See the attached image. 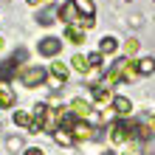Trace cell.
I'll use <instances>...</instances> for the list:
<instances>
[{
    "label": "cell",
    "mask_w": 155,
    "mask_h": 155,
    "mask_svg": "<svg viewBox=\"0 0 155 155\" xmlns=\"http://www.w3.org/2000/svg\"><path fill=\"white\" fill-rule=\"evenodd\" d=\"M25 59H28V51H25V48H17L6 62H0V82H8V79L17 74V62H25Z\"/></svg>",
    "instance_id": "cell-1"
},
{
    "label": "cell",
    "mask_w": 155,
    "mask_h": 155,
    "mask_svg": "<svg viewBox=\"0 0 155 155\" xmlns=\"http://www.w3.org/2000/svg\"><path fill=\"white\" fill-rule=\"evenodd\" d=\"M45 79H48V71H45L42 65H34V68H23V74H20V82H23L25 87H40Z\"/></svg>",
    "instance_id": "cell-2"
},
{
    "label": "cell",
    "mask_w": 155,
    "mask_h": 155,
    "mask_svg": "<svg viewBox=\"0 0 155 155\" xmlns=\"http://www.w3.org/2000/svg\"><path fill=\"white\" fill-rule=\"evenodd\" d=\"M59 20L62 23H68V25H79L82 28V20H85V17H82L79 12H76V6H74V0H71V3H65V6H59Z\"/></svg>",
    "instance_id": "cell-3"
},
{
    "label": "cell",
    "mask_w": 155,
    "mask_h": 155,
    "mask_svg": "<svg viewBox=\"0 0 155 155\" xmlns=\"http://www.w3.org/2000/svg\"><path fill=\"white\" fill-rule=\"evenodd\" d=\"M71 135H74V141H87V138H96V133L90 130V124L87 121H82V118H76L74 124H71Z\"/></svg>",
    "instance_id": "cell-4"
},
{
    "label": "cell",
    "mask_w": 155,
    "mask_h": 155,
    "mask_svg": "<svg viewBox=\"0 0 155 155\" xmlns=\"http://www.w3.org/2000/svg\"><path fill=\"white\" fill-rule=\"evenodd\" d=\"M113 68L121 74V79H124V82H135V79L141 76V74H138V68H135V62H130V59H118Z\"/></svg>",
    "instance_id": "cell-5"
},
{
    "label": "cell",
    "mask_w": 155,
    "mask_h": 155,
    "mask_svg": "<svg viewBox=\"0 0 155 155\" xmlns=\"http://www.w3.org/2000/svg\"><path fill=\"white\" fill-rule=\"evenodd\" d=\"M59 51H62V42L57 37H45L40 42V54H42V57H57Z\"/></svg>",
    "instance_id": "cell-6"
},
{
    "label": "cell",
    "mask_w": 155,
    "mask_h": 155,
    "mask_svg": "<svg viewBox=\"0 0 155 155\" xmlns=\"http://www.w3.org/2000/svg\"><path fill=\"white\" fill-rule=\"evenodd\" d=\"M110 138H113L116 144L127 141V138H130V124H124V121H116V124H110Z\"/></svg>",
    "instance_id": "cell-7"
},
{
    "label": "cell",
    "mask_w": 155,
    "mask_h": 155,
    "mask_svg": "<svg viewBox=\"0 0 155 155\" xmlns=\"http://www.w3.org/2000/svg\"><path fill=\"white\" fill-rule=\"evenodd\" d=\"M90 110H93V107H90L85 99H74V102H71V113H74L76 118H82V121H87Z\"/></svg>",
    "instance_id": "cell-8"
},
{
    "label": "cell",
    "mask_w": 155,
    "mask_h": 155,
    "mask_svg": "<svg viewBox=\"0 0 155 155\" xmlns=\"http://www.w3.org/2000/svg\"><path fill=\"white\" fill-rule=\"evenodd\" d=\"M113 110H116L118 116H130V113H133V102H130L127 96H116V99H113Z\"/></svg>",
    "instance_id": "cell-9"
},
{
    "label": "cell",
    "mask_w": 155,
    "mask_h": 155,
    "mask_svg": "<svg viewBox=\"0 0 155 155\" xmlns=\"http://www.w3.org/2000/svg\"><path fill=\"white\" fill-rule=\"evenodd\" d=\"M74 6H76V12H79L82 17L93 20V14H96V6H93V0H74Z\"/></svg>",
    "instance_id": "cell-10"
},
{
    "label": "cell",
    "mask_w": 155,
    "mask_h": 155,
    "mask_svg": "<svg viewBox=\"0 0 155 155\" xmlns=\"http://www.w3.org/2000/svg\"><path fill=\"white\" fill-rule=\"evenodd\" d=\"M93 99H96L99 104H110L116 96L110 93V87H102V85H96V87H93Z\"/></svg>",
    "instance_id": "cell-11"
},
{
    "label": "cell",
    "mask_w": 155,
    "mask_h": 155,
    "mask_svg": "<svg viewBox=\"0 0 155 155\" xmlns=\"http://www.w3.org/2000/svg\"><path fill=\"white\" fill-rule=\"evenodd\" d=\"M51 76L57 79V82H68L71 71H68V65H65V62H54V65H51Z\"/></svg>",
    "instance_id": "cell-12"
},
{
    "label": "cell",
    "mask_w": 155,
    "mask_h": 155,
    "mask_svg": "<svg viewBox=\"0 0 155 155\" xmlns=\"http://www.w3.org/2000/svg\"><path fill=\"white\" fill-rule=\"evenodd\" d=\"M12 104H14V90L6 82H0V107H12Z\"/></svg>",
    "instance_id": "cell-13"
},
{
    "label": "cell",
    "mask_w": 155,
    "mask_h": 155,
    "mask_svg": "<svg viewBox=\"0 0 155 155\" xmlns=\"http://www.w3.org/2000/svg\"><path fill=\"white\" fill-rule=\"evenodd\" d=\"M65 37H68V42L79 45V42H85V31H82L79 25H68V28H65Z\"/></svg>",
    "instance_id": "cell-14"
},
{
    "label": "cell",
    "mask_w": 155,
    "mask_h": 155,
    "mask_svg": "<svg viewBox=\"0 0 155 155\" xmlns=\"http://www.w3.org/2000/svg\"><path fill=\"white\" fill-rule=\"evenodd\" d=\"M116 48H118L116 37H104L102 42H99V54H102V57H104V54H116Z\"/></svg>",
    "instance_id": "cell-15"
},
{
    "label": "cell",
    "mask_w": 155,
    "mask_h": 155,
    "mask_svg": "<svg viewBox=\"0 0 155 155\" xmlns=\"http://www.w3.org/2000/svg\"><path fill=\"white\" fill-rule=\"evenodd\" d=\"M54 141H57L59 147H71V144H74V135H71L68 130H62V127H59V130H54Z\"/></svg>",
    "instance_id": "cell-16"
},
{
    "label": "cell",
    "mask_w": 155,
    "mask_h": 155,
    "mask_svg": "<svg viewBox=\"0 0 155 155\" xmlns=\"http://www.w3.org/2000/svg\"><path fill=\"white\" fill-rule=\"evenodd\" d=\"M135 68H138L141 76H147V74H152V71H155V59H152V57H144L141 62H135Z\"/></svg>",
    "instance_id": "cell-17"
},
{
    "label": "cell",
    "mask_w": 155,
    "mask_h": 155,
    "mask_svg": "<svg viewBox=\"0 0 155 155\" xmlns=\"http://www.w3.org/2000/svg\"><path fill=\"white\" fill-rule=\"evenodd\" d=\"M14 124H17V127H31V124H34V118H31V113L17 110V113H14Z\"/></svg>",
    "instance_id": "cell-18"
},
{
    "label": "cell",
    "mask_w": 155,
    "mask_h": 155,
    "mask_svg": "<svg viewBox=\"0 0 155 155\" xmlns=\"http://www.w3.org/2000/svg\"><path fill=\"white\" fill-rule=\"evenodd\" d=\"M57 12H59V8H54V6H51V8H45V12H40L37 20H40L42 25H51V23H54V17H57Z\"/></svg>",
    "instance_id": "cell-19"
},
{
    "label": "cell",
    "mask_w": 155,
    "mask_h": 155,
    "mask_svg": "<svg viewBox=\"0 0 155 155\" xmlns=\"http://www.w3.org/2000/svg\"><path fill=\"white\" fill-rule=\"evenodd\" d=\"M118 79H121V74H118L116 68H113V71H107V74H104V79H102V87H113Z\"/></svg>",
    "instance_id": "cell-20"
},
{
    "label": "cell",
    "mask_w": 155,
    "mask_h": 155,
    "mask_svg": "<svg viewBox=\"0 0 155 155\" xmlns=\"http://www.w3.org/2000/svg\"><path fill=\"white\" fill-rule=\"evenodd\" d=\"M71 65H74V68L79 71V74H87V71H90V65H87V59H85V57H79V54H76L74 59H71Z\"/></svg>",
    "instance_id": "cell-21"
},
{
    "label": "cell",
    "mask_w": 155,
    "mask_h": 155,
    "mask_svg": "<svg viewBox=\"0 0 155 155\" xmlns=\"http://www.w3.org/2000/svg\"><path fill=\"white\" fill-rule=\"evenodd\" d=\"M6 147H8V150H12V152H17V150H20V147H23V141H20V138H17V135H12V138H8V141H6Z\"/></svg>",
    "instance_id": "cell-22"
},
{
    "label": "cell",
    "mask_w": 155,
    "mask_h": 155,
    "mask_svg": "<svg viewBox=\"0 0 155 155\" xmlns=\"http://www.w3.org/2000/svg\"><path fill=\"white\" fill-rule=\"evenodd\" d=\"M87 65L90 68H102V54H90V57H87Z\"/></svg>",
    "instance_id": "cell-23"
},
{
    "label": "cell",
    "mask_w": 155,
    "mask_h": 155,
    "mask_svg": "<svg viewBox=\"0 0 155 155\" xmlns=\"http://www.w3.org/2000/svg\"><path fill=\"white\" fill-rule=\"evenodd\" d=\"M127 54H130V57L138 54V40H127Z\"/></svg>",
    "instance_id": "cell-24"
},
{
    "label": "cell",
    "mask_w": 155,
    "mask_h": 155,
    "mask_svg": "<svg viewBox=\"0 0 155 155\" xmlns=\"http://www.w3.org/2000/svg\"><path fill=\"white\" fill-rule=\"evenodd\" d=\"M87 124H102V116H99L96 110H90V116H87Z\"/></svg>",
    "instance_id": "cell-25"
},
{
    "label": "cell",
    "mask_w": 155,
    "mask_h": 155,
    "mask_svg": "<svg viewBox=\"0 0 155 155\" xmlns=\"http://www.w3.org/2000/svg\"><path fill=\"white\" fill-rule=\"evenodd\" d=\"M25 155H42V150H37V147H28V150H25Z\"/></svg>",
    "instance_id": "cell-26"
},
{
    "label": "cell",
    "mask_w": 155,
    "mask_h": 155,
    "mask_svg": "<svg viewBox=\"0 0 155 155\" xmlns=\"http://www.w3.org/2000/svg\"><path fill=\"white\" fill-rule=\"evenodd\" d=\"M28 3H31V6H37V3H40V0H28Z\"/></svg>",
    "instance_id": "cell-27"
},
{
    "label": "cell",
    "mask_w": 155,
    "mask_h": 155,
    "mask_svg": "<svg viewBox=\"0 0 155 155\" xmlns=\"http://www.w3.org/2000/svg\"><path fill=\"white\" fill-rule=\"evenodd\" d=\"M3 45H6V42H3V37H0V48H3Z\"/></svg>",
    "instance_id": "cell-28"
},
{
    "label": "cell",
    "mask_w": 155,
    "mask_h": 155,
    "mask_svg": "<svg viewBox=\"0 0 155 155\" xmlns=\"http://www.w3.org/2000/svg\"><path fill=\"white\" fill-rule=\"evenodd\" d=\"M124 155H138V152H124Z\"/></svg>",
    "instance_id": "cell-29"
},
{
    "label": "cell",
    "mask_w": 155,
    "mask_h": 155,
    "mask_svg": "<svg viewBox=\"0 0 155 155\" xmlns=\"http://www.w3.org/2000/svg\"><path fill=\"white\" fill-rule=\"evenodd\" d=\"M104 155H116V152H104Z\"/></svg>",
    "instance_id": "cell-30"
},
{
    "label": "cell",
    "mask_w": 155,
    "mask_h": 155,
    "mask_svg": "<svg viewBox=\"0 0 155 155\" xmlns=\"http://www.w3.org/2000/svg\"><path fill=\"white\" fill-rule=\"evenodd\" d=\"M152 124H155V116H152Z\"/></svg>",
    "instance_id": "cell-31"
}]
</instances>
